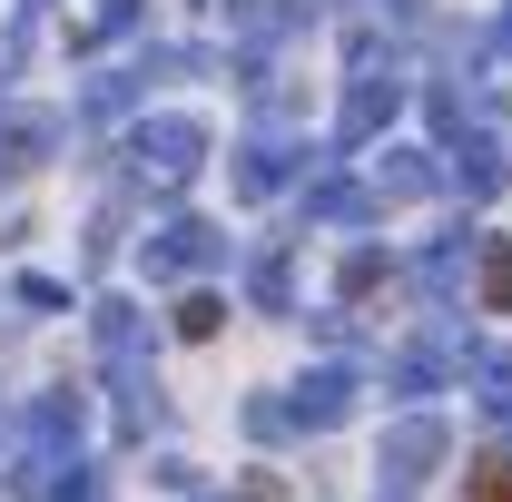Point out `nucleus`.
<instances>
[{"instance_id": "39448f33", "label": "nucleus", "mask_w": 512, "mask_h": 502, "mask_svg": "<svg viewBox=\"0 0 512 502\" xmlns=\"http://www.w3.org/2000/svg\"><path fill=\"white\" fill-rule=\"evenodd\" d=\"M444 453H453L444 414H404V424L384 434V483H424V473H434Z\"/></svg>"}, {"instance_id": "ddd939ff", "label": "nucleus", "mask_w": 512, "mask_h": 502, "mask_svg": "<svg viewBox=\"0 0 512 502\" xmlns=\"http://www.w3.org/2000/svg\"><path fill=\"white\" fill-rule=\"evenodd\" d=\"M247 296H256L266 315H286V306H296V266H286V247H266V256L247 266Z\"/></svg>"}, {"instance_id": "9d476101", "label": "nucleus", "mask_w": 512, "mask_h": 502, "mask_svg": "<svg viewBox=\"0 0 512 502\" xmlns=\"http://www.w3.org/2000/svg\"><path fill=\"white\" fill-rule=\"evenodd\" d=\"M375 207H384L375 188H355V178H335V168H325L316 188H306V217H325V227H365Z\"/></svg>"}, {"instance_id": "f8f14e48", "label": "nucleus", "mask_w": 512, "mask_h": 502, "mask_svg": "<svg viewBox=\"0 0 512 502\" xmlns=\"http://www.w3.org/2000/svg\"><path fill=\"white\" fill-rule=\"evenodd\" d=\"M473 384H483V414L512 424V345H473Z\"/></svg>"}, {"instance_id": "a211bd4d", "label": "nucleus", "mask_w": 512, "mask_h": 502, "mask_svg": "<svg viewBox=\"0 0 512 502\" xmlns=\"http://www.w3.org/2000/svg\"><path fill=\"white\" fill-rule=\"evenodd\" d=\"M384 10H394V20H424V0H384Z\"/></svg>"}, {"instance_id": "dca6fc26", "label": "nucleus", "mask_w": 512, "mask_h": 502, "mask_svg": "<svg viewBox=\"0 0 512 502\" xmlns=\"http://www.w3.org/2000/svg\"><path fill=\"white\" fill-rule=\"evenodd\" d=\"M217 325H227V306H217V296H178V335H188V345H207Z\"/></svg>"}, {"instance_id": "423d86ee", "label": "nucleus", "mask_w": 512, "mask_h": 502, "mask_svg": "<svg viewBox=\"0 0 512 502\" xmlns=\"http://www.w3.org/2000/svg\"><path fill=\"white\" fill-rule=\"evenodd\" d=\"M453 365H463V335H453V325H424V335L394 355V394H414V404H424V394H444Z\"/></svg>"}, {"instance_id": "6e6552de", "label": "nucleus", "mask_w": 512, "mask_h": 502, "mask_svg": "<svg viewBox=\"0 0 512 502\" xmlns=\"http://www.w3.org/2000/svg\"><path fill=\"white\" fill-rule=\"evenodd\" d=\"M444 188L493 197V188H503V148H493V138H453V148H444Z\"/></svg>"}, {"instance_id": "9b49d317", "label": "nucleus", "mask_w": 512, "mask_h": 502, "mask_svg": "<svg viewBox=\"0 0 512 502\" xmlns=\"http://www.w3.org/2000/svg\"><path fill=\"white\" fill-rule=\"evenodd\" d=\"M148 20V0H89V20L69 30V50H109V40H128Z\"/></svg>"}, {"instance_id": "f03ea898", "label": "nucleus", "mask_w": 512, "mask_h": 502, "mask_svg": "<svg viewBox=\"0 0 512 502\" xmlns=\"http://www.w3.org/2000/svg\"><path fill=\"white\" fill-rule=\"evenodd\" d=\"M296 168H306V148H296L286 128H256L247 148H237V197H247V207H266V197L296 188Z\"/></svg>"}, {"instance_id": "2eb2a0df", "label": "nucleus", "mask_w": 512, "mask_h": 502, "mask_svg": "<svg viewBox=\"0 0 512 502\" xmlns=\"http://www.w3.org/2000/svg\"><path fill=\"white\" fill-rule=\"evenodd\" d=\"M483 306L512 315V237H493V256H483Z\"/></svg>"}, {"instance_id": "7ed1b4c3", "label": "nucleus", "mask_w": 512, "mask_h": 502, "mask_svg": "<svg viewBox=\"0 0 512 502\" xmlns=\"http://www.w3.org/2000/svg\"><path fill=\"white\" fill-rule=\"evenodd\" d=\"M217 256H227V237H217L207 217H168V227L148 237V276H168V286H178V276H207Z\"/></svg>"}, {"instance_id": "1a4fd4ad", "label": "nucleus", "mask_w": 512, "mask_h": 502, "mask_svg": "<svg viewBox=\"0 0 512 502\" xmlns=\"http://www.w3.org/2000/svg\"><path fill=\"white\" fill-rule=\"evenodd\" d=\"M434 188H444V158H434V148H384L375 197H434Z\"/></svg>"}, {"instance_id": "4468645a", "label": "nucleus", "mask_w": 512, "mask_h": 502, "mask_svg": "<svg viewBox=\"0 0 512 502\" xmlns=\"http://www.w3.org/2000/svg\"><path fill=\"white\" fill-rule=\"evenodd\" d=\"M463 266H473V237H434L424 247V286L444 296V286H463Z\"/></svg>"}, {"instance_id": "0eeeda50", "label": "nucleus", "mask_w": 512, "mask_h": 502, "mask_svg": "<svg viewBox=\"0 0 512 502\" xmlns=\"http://www.w3.org/2000/svg\"><path fill=\"white\" fill-rule=\"evenodd\" d=\"M286 414L306 424V434H325V424H345L355 414V365H316V375L286 394Z\"/></svg>"}, {"instance_id": "f3484780", "label": "nucleus", "mask_w": 512, "mask_h": 502, "mask_svg": "<svg viewBox=\"0 0 512 502\" xmlns=\"http://www.w3.org/2000/svg\"><path fill=\"white\" fill-rule=\"evenodd\" d=\"M473 502H512V463H503V453H483V473H473Z\"/></svg>"}, {"instance_id": "20e7f679", "label": "nucleus", "mask_w": 512, "mask_h": 502, "mask_svg": "<svg viewBox=\"0 0 512 502\" xmlns=\"http://www.w3.org/2000/svg\"><path fill=\"white\" fill-rule=\"evenodd\" d=\"M394 109H404V79L365 60V69H355V89H345V109H335V138H345V148H365V138H375Z\"/></svg>"}, {"instance_id": "6ab92c4d", "label": "nucleus", "mask_w": 512, "mask_h": 502, "mask_svg": "<svg viewBox=\"0 0 512 502\" xmlns=\"http://www.w3.org/2000/svg\"><path fill=\"white\" fill-rule=\"evenodd\" d=\"M503 50H512V10H503Z\"/></svg>"}, {"instance_id": "f257e3e1", "label": "nucleus", "mask_w": 512, "mask_h": 502, "mask_svg": "<svg viewBox=\"0 0 512 502\" xmlns=\"http://www.w3.org/2000/svg\"><path fill=\"white\" fill-rule=\"evenodd\" d=\"M197 168H207V128H197V119L168 109V119L128 128V178H138V188H188Z\"/></svg>"}]
</instances>
